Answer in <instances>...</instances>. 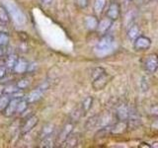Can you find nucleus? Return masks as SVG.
<instances>
[{
    "instance_id": "1",
    "label": "nucleus",
    "mask_w": 158,
    "mask_h": 148,
    "mask_svg": "<svg viewBox=\"0 0 158 148\" xmlns=\"http://www.w3.org/2000/svg\"><path fill=\"white\" fill-rule=\"evenodd\" d=\"M3 4L15 24H17L18 26H22V25L26 23V17H25L24 13L13 1H11V0H4Z\"/></svg>"
},
{
    "instance_id": "2",
    "label": "nucleus",
    "mask_w": 158,
    "mask_h": 148,
    "mask_svg": "<svg viewBox=\"0 0 158 148\" xmlns=\"http://www.w3.org/2000/svg\"><path fill=\"white\" fill-rule=\"evenodd\" d=\"M113 43H114V37L111 36V35L105 34V35H103L101 39L98 41L96 44V51L98 52L105 53L108 51H110Z\"/></svg>"
},
{
    "instance_id": "3",
    "label": "nucleus",
    "mask_w": 158,
    "mask_h": 148,
    "mask_svg": "<svg viewBox=\"0 0 158 148\" xmlns=\"http://www.w3.org/2000/svg\"><path fill=\"white\" fill-rule=\"evenodd\" d=\"M111 79H112V77L105 71L103 74H101L100 76H98L95 79H93L92 80V87H93L94 90L101 91L108 85L109 82L111 81Z\"/></svg>"
},
{
    "instance_id": "4",
    "label": "nucleus",
    "mask_w": 158,
    "mask_h": 148,
    "mask_svg": "<svg viewBox=\"0 0 158 148\" xmlns=\"http://www.w3.org/2000/svg\"><path fill=\"white\" fill-rule=\"evenodd\" d=\"M145 69L150 73H154L158 69V56L156 53H151L147 56L144 61Z\"/></svg>"
},
{
    "instance_id": "5",
    "label": "nucleus",
    "mask_w": 158,
    "mask_h": 148,
    "mask_svg": "<svg viewBox=\"0 0 158 148\" xmlns=\"http://www.w3.org/2000/svg\"><path fill=\"white\" fill-rule=\"evenodd\" d=\"M47 89H48V84L44 83L40 87L36 88L35 90H33L28 95V98H27L28 103H35V102H37L38 100H40V99L43 97L44 93L46 92Z\"/></svg>"
},
{
    "instance_id": "6",
    "label": "nucleus",
    "mask_w": 158,
    "mask_h": 148,
    "mask_svg": "<svg viewBox=\"0 0 158 148\" xmlns=\"http://www.w3.org/2000/svg\"><path fill=\"white\" fill-rule=\"evenodd\" d=\"M133 46L136 51H146L151 46V39L145 36H139L133 41Z\"/></svg>"
},
{
    "instance_id": "7",
    "label": "nucleus",
    "mask_w": 158,
    "mask_h": 148,
    "mask_svg": "<svg viewBox=\"0 0 158 148\" xmlns=\"http://www.w3.org/2000/svg\"><path fill=\"white\" fill-rule=\"evenodd\" d=\"M120 5L117 2H112L107 10V17L113 20V21H115V20L120 17Z\"/></svg>"
},
{
    "instance_id": "8",
    "label": "nucleus",
    "mask_w": 158,
    "mask_h": 148,
    "mask_svg": "<svg viewBox=\"0 0 158 148\" xmlns=\"http://www.w3.org/2000/svg\"><path fill=\"white\" fill-rule=\"evenodd\" d=\"M73 127H74V123L73 122H67L65 125H64L63 130H61L60 134L58 136V141L60 143H64L67 138L71 135L72 130H73Z\"/></svg>"
},
{
    "instance_id": "9",
    "label": "nucleus",
    "mask_w": 158,
    "mask_h": 148,
    "mask_svg": "<svg viewBox=\"0 0 158 148\" xmlns=\"http://www.w3.org/2000/svg\"><path fill=\"white\" fill-rule=\"evenodd\" d=\"M112 25H113V20H111L110 18H104L102 19L100 22H99L98 24V32L102 34V35H105L107 34V32L109 31V30L111 29L112 27Z\"/></svg>"
},
{
    "instance_id": "10",
    "label": "nucleus",
    "mask_w": 158,
    "mask_h": 148,
    "mask_svg": "<svg viewBox=\"0 0 158 148\" xmlns=\"http://www.w3.org/2000/svg\"><path fill=\"white\" fill-rule=\"evenodd\" d=\"M98 24H99L98 18L96 16H94V15H88L84 19V25H85L86 29L89 30V31L96 30L98 28Z\"/></svg>"
},
{
    "instance_id": "11",
    "label": "nucleus",
    "mask_w": 158,
    "mask_h": 148,
    "mask_svg": "<svg viewBox=\"0 0 158 148\" xmlns=\"http://www.w3.org/2000/svg\"><path fill=\"white\" fill-rule=\"evenodd\" d=\"M130 113L131 111L128 110V107L127 105H121L118 108L116 116L118 121H127L128 117H130Z\"/></svg>"
},
{
    "instance_id": "12",
    "label": "nucleus",
    "mask_w": 158,
    "mask_h": 148,
    "mask_svg": "<svg viewBox=\"0 0 158 148\" xmlns=\"http://www.w3.org/2000/svg\"><path fill=\"white\" fill-rule=\"evenodd\" d=\"M127 127H128L127 121H118V122L111 126V133H113V134H121V133H123L127 130Z\"/></svg>"
},
{
    "instance_id": "13",
    "label": "nucleus",
    "mask_w": 158,
    "mask_h": 148,
    "mask_svg": "<svg viewBox=\"0 0 158 148\" xmlns=\"http://www.w3.org/2000/svg\"><path fill=\"white\" fill-rule=\"evenodd\" d=\"M19 101H20V99H17V98H14V99H12V100H10L8 106L6 107V109H5V115L12 116L14 113H16Z\"/></svg>"
},
{
    "instance_id": "14",
    "label": "nucleus",
    "mask_w": 158,
    "mask_h": 148,
    "mask_svg": "<svg viewBox=\"0 0 158 148\" xmlns=\"http://www.w3.org/2000/svg\"><path fill=\"white\" fill-rule=\"evenodd\" d=\"M38 123V117L36 116H32L31 117L29 118V120L26 121V123H25V125L23 126V132L24 133H27L29 132L31 130H33V128L35 127V125H36Z\"/></svg>"
},
{
    "instance_id": "15",
    "label": "nucleus",
    "mask_w": 158,
    "mask_h": 148,
    "mask_svg": "<svg viewBox=\"0 0 158 148\" xmlns=\"http://www.w3.org/2000/svg\"><path fill=\"white\" fill-rule=\"evenodd\" d=\"M28 68H29V64L27 61L23 60V59H18L14 66V70L17 73H23L25 71H27Z\"/></svg>"
},
{
    "instance_id": "16",
    "label": "nucleus",
    "mask_w": 158,
    "mask_h": 148,
    "mask_svg": "<svg viewBox=\"0 0 158 148\" xmlns=\"http://www.w3.org/2000/svg\"><path fill=\"white\" fill-rule=\"evenodd\" d=\"M139 34H140L139 27L137 25H132L127 31V37L131 41H135L137 37H139Z\"/></svg>"
},
{
    "instance_id": "17",
    "label": "nucleus",
    "mask_w": 158,
    "mask_h": 148,
    "mask_svg": "<svg viewBox=\"0 0 158 148\" xmlns=\"http://www.w3.org/2000/svg\"><path fill=\"white\" fill-rule=\"evenodd\" d=\"M106 4H107V0H95L94 6H93L94 12H95L97 15L101 14L103 12L104 8H105Z\"/></svg>"
},
{
    "instance_id": "18",
    "label": "nucleus",
    "mask_w": 158,
    "mask_h": 148,
    "mask_svg": "<svg viewBox=\"0 0 158 148\" xmlns=\"http://www.w3.org/2000/svg\"><path fill=\"white\" fill-rule=\"evenodd\" d=\"M93 105V98L92 97H87L86 99H84V101L81 104V110L83 113H86L88 111H90V109L92 108Z\"/></svg>"
},
{
    "instance_id": "19",
    "label": "nucleus",
    "mask_w": 158,
    "mask_h": 148,
    "mask_svg": "<svg viewBox=\"0 0 158 148\" xmlns=\"http://www.w3.org/2000/svg\"><path fill=\"white\" fill-rule=\"evenodd\" d=\"M99 121H100V120H99V117L98 116H93V117H91L87 121L86 125H85L86 128H87V130H93V128H95L98 125Z\"/></svg>"
},
{
    "instance_id": "20",
    "label": "nucleus",
    "mask_w": 158,
    "mask_h": 148,
    "mask_svg": "<svg viewBox=\"0 0 158 148\" xmlns=\"http://www.w3.org/2000/svg\"><path fill=\"white\" fill-rule=\"evenodd\" d=\"M77 144H78L77 135H70L65 141H64V146L65 147H74Z\"/></svg>"
},
{
    "instance_id": "21",
    "label": "nucleus",
    "mask_w": 158,
    "mask_h": 148,
    "mask_svg": "<svg viewBox=\"0 0 158 148\" xmlns=\"http://www.w3.org/2000/svg\"><path fill=\"white\" fill-rule=\"evenodd\" d=\"M52 131H53V125H51V123H48V125H44V128H43V131H42L43 138L47 137V136H49V135H52Z\"/></svg>"
},
{
    "instance_id": "22",
    "label": "nucleus",
    "mask_w": 158,
    "mask_h": 148,
    "mask_svg": "<svg viewBox=\"0 0 158 148\" xmlns=\"http://www.w3.org/2000/svg\"><path fill=\"white\" fill-rule=\"evenodd\" d=\"M9 102H10V99L8 95H4L0 97V111L5 110L6 107L8 106Z\"/></svg>"
},
{
    "instance_id": "23",
    "label": "nucleus",
    "mask_w": 158,
    "mask_h": 148,
    "mask_svg": "<svg viewBox=\"0 0 158 148\" xmlns=\"http://www.w3.org/2000/svg\"><path fill=\"white\" fill-rule=\"evenodd\" d=\"M53 141H52V135L49 136H47L44 138V140L42 141V144L41 146L42 147H52L53 145Z\"/></svg>"
},
{
    "instance_id": "24",
    "label": "nucleus",
    "mask_w": 158,
    "mask_h": 148,
    "mask_svg": "<svg viewBox=\"0 0 158 148\" xmlns=\"http://www.w3.org/2000/svg\"><path fill=\"white\" fill-rule=\"evenodd\" d=\"M8 11L6 10V8L0 7V21L2 22H8Z\"/></svg>"
},
{
    "instance_id": "25",
    "label": "nucleus",
    "mask_w": 158,
    "mask_h": 148,
    "mask_svg": "<svg viewBox=\"0 0 158 148\" xmlns=\"http://www.w3.org/2000/svg\"><path fill=\"white\" fill-rule=\"evenodd\" d=\"M104 72H105V69L102 68V67H97V68H94L93 71L91 73V77H92V80L93 79H95L96 77L100 76L101 74H103Z\"/></svg>"
},
{
    "instance_id": "26",
    "label": "nucleus",
    "mask_w": 158,
    "mask_h": 148,
    "mask_svg": "<svg viewBox=\"0 0 158 148\" xmlns=\"http://www.w3.org/2000/svg\"><path fill=\"white\" fill-rule=\"evenodd\" d=\"M27 103L28 101H25V100H20L19 104H18V108H17V112L18 113H22L27 109Z\"/></svg>"
},
{
    "instance_id": "27",
    "label": "nucleus",
    "mask_w": 158,
    "mask_h": 148,
    "mask_svg": "<svg viewBox=\"0 0 158 148\" xmlns=\"http://www.w3.org/2000/svg\"><path fill=\"white\" fill-rule=\"evenodd\" d=\"M17 62V56H10L7 59V65L8 67H14Z\"/></svg>"
},
{
    "instance_id": "28",
    "label": "nucleus",
    "mask_w": 158,
    "mask_h": 148,
    "mask_svg": "<svg viewBox=\"0 0 158 148\" xmlns=\"http://www.w3.org/2000/svg\"><path fill=\"white\" fill-rule=\"evenodd\" d=\"M8 43V36L4 33H0V47Z\"/></svg>"
},
{
    "instance_id": "29",
    "label": "nucleus",
    "mask_w": 158,
    "mask_h": 148,
    "mask_svg": "<svg viewBox=\"0 0 158 148\" xmlns=\"http://www.w3.org/2000/svg\"><path fill=\"white\" fill-rule=\"evenodd\" d=\"M76 4L79 8H86L89 4V0H76Z\"/></svg>"
},
{
    "instance_id": "30",
    "label": "nucleus",
    "mask_w": 158,
    "mask_h": 148,
    "mask_svg": "<svg viewBox=\"0 0 158 148\" xmlns=\"http://www.w3.org/2000/svg\"><path fill=\"white\" fill-rule=\"evenodd\" d=\"M28 85H29V81L27 80V79H24V80H21V81H20V82L17 84L18 88H20V89H24V88H26Z\"/></svg>"
},
{
    "instance_id": "31",
    "label": "nucleus",
    "mask_w": 158,
    "mask_h": 148,
    "mask_svg": "<svg viewBox=\"0 0 158 148\" xmlns=\"http://www.w3.org/2000/svg\"><path fill=\"white\" fill-rule=\"evenodd\" d=\"M150 113L152 116H157L158 117V105H155L153 106L151 109H150Z\"/></svg>"
},
{
    "instance_id": "32",
    "label": "nucleus",
    "mask_w": 158,
    "mask_h": 148,
    "mask_svg": "<svg viewBox=\"0 0 158 148\" xmlns=\"http://www.w3.org/2000/svg\"><path fill=\"white\" fill-rule=\"evenodd\" d=\"M5 73H6V70H5V68L4 67H0V78H2L4 75H5Z\"/></svg>"
},
{
    "instance_id": "33",
    "label": "nucleus",
    "mask_w": 158,
    "mask_h": 148,
    "mask_svg": "<svg viewBox=\"0 0 158 148\" xmlns=\"http://www.w3.org/2000/svg\"><path fill=\"white\" fill-rule=\"evenodd\" d=\"M151 127L152 128H154V130H158V118L156 121H154V122L151 125Z\"/></svg>"
},
{
    "instance_id": "34",
    "label": "nucleus",
    "mask_w": 158,
    "mask_h": 148,
    "mask_svg": "<svg viewBox=\"0 0 158 148\" xmlns=\"http://www.w3.org/2000/svg\"><path fill=\"white\" fill-rule=\"evenodd\" d=\"M41 1H42L44 4H49V3H51V2L52 1V0H41Z\"/></svg>"
},
{
    "instance_id": "35",
    "label": "nucleus",
    "mask_w": 158,
    "mask_h": 148,
    "mask_svg": "<svg viewBox=\"0 0 158 148\" xmlns=\"http://www.w3.org/2000/svg\"><path fill=\"white\" fill-rule=\"evenodd\" d=\"M3 54H4V51H3V48L0 47V57H1V56H3Z\"/></svg>"
},
{
    "instance_id": "36",
    "label": "nucleus",
    "mask_w": 158,
    "mask_h": 148,
    "mask_svg": "<svg viewBox=\"0 0 158 148\" xmlns=\"http://www.w3.org/2000/svg\"><path fill=\"white\" fill-rule=\"evenodd\" d=\"M128 1H132V0H128Z\"/></svg>"
}]
</instances>
